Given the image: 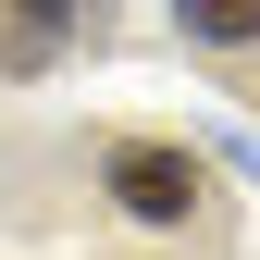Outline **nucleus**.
<instances>
[{"instance_id": "nucleus-1", "label": "nucleus", "mask_w": 260, "mask_h": 260, "mask_svg": "<svg viewBox=\"0 0 260 260\" xmlns=\"http://www.w3.org/2000/svg\"><path fill=\"white\" fill-rule=\"evenodd\" d=\"M112 199L137 223H186V211H199V161H186V149H112Z\"/></svg>"}, {"instance_id": "nucleus-2", "label": "nucleus", "mask_w": 260, "mask_h": 260, "mask_svg": "<svg viewBox=\"0 0 260 260\" xmlns=\"http://www.w3.org/2000/svg\"><path fill=\"white\" fill-rule=\"evenodd\" d=\"M62 38H75V0H13V13H0V75L62 62Z\"/></svg>"}, {"instance_id": "nucleus-3", "label": "nucleus", "mask_w": 260, "mask_h": 260, "mask_svg": "<svg viewBox=\"0 0 260 260\" xmlns=\"http://www.w3.org/2000/svg\"><path fill=\"white\" fill-rule=\"evenodd\" d=\"M186 13V38H211V50H248L260 38V0H174Z\"/></svg>"}]
</instances>
